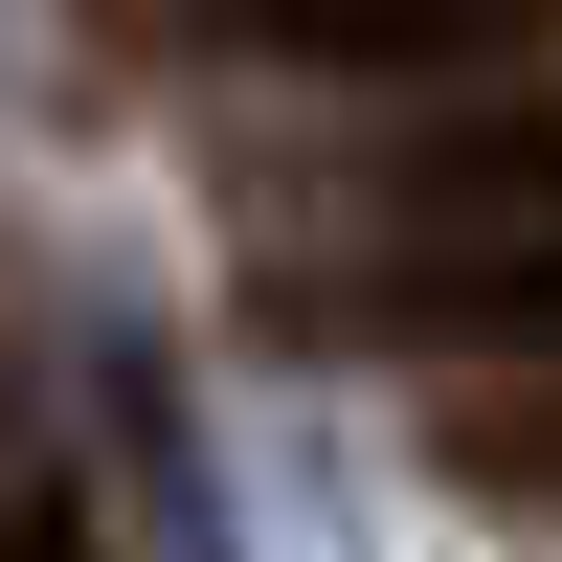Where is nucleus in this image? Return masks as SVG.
<instances>
[{"label": "nucleus", "instance_id": "nucleus-1", "mask_svg": "<svg viewBox=\"0 0 562 562\" xmlns=\"http://www.w3.org/2000/svg\"><path fill=\"white\" fill-rule=\"evenodd\" d=\"M158 45H225V68H315V90H428V68H518L562 0H113Z\"/></svg>", "mask_w": 562, "mask_h": 562}, {"label": "nucleus", "instance_id": "nucleus-3", "mask_svg": "<svg viewBox=\"0 0 562 562\" xmlns=\"http://www.w3.org/2000/svg\"><path fill=\"white\" fill-rule=\"evenodd\" d=\"M0 562H90V540H68V518H45V495H0Z\"/></svg>", "mask_w": 562, "mask_h": 562}, {"label": "nucleus", "instance_id": "nucleus-2", "mask_svg": "<svg viewBox=\"0 0 562 562\" xmlns=\"http://www.w3.org/2000/svg\"><path fill=\"white\" fill-rule=\"evenodd\" d=\"M383 338H518V360H562V248H473V270H405V293H383Z\"/></svg>", "mask_w": 562, "mask_h": 562}]
</instances>
